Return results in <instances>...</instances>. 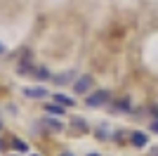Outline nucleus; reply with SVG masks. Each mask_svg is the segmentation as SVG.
<instances>
[{
	"label": "nucleus",
	"mask_w": 158,
	"mask_h": 156,
	"mask_svg": "<svg viewBox=\"0 0 158 156\" xmlns=\"http://www.w3.org/2000/svg\"><path fill=\"white\" fill-rule=\"evenodd\" d=\"M111 99V92L109 90H97V92H90L87 95V104L90 106H102V104H106Z\"/></svg>",
	"instance_id": "nucleus-1"
},
{
	"label": "nucleus",
	"mask_w": 158,
	"mask_h": 156,
	"mask_svg": "<svg viewBox=\"0 0 158 156\" xmlns=\"http://www.w3.org/2000/svg\"><path fill=\"white\" fill-rule=\"evenodd\" d=\"M73 90L78 92V95H90V90H92V76H80L76 83H73Z\"/></svg>",
	"instance_id": "nucleus-2"
},
{
	"label": "nucleus",
	"mask_w": 158,
	"mask_h": 156,
	"mask_svg": "<svg viewBox=\"0 0 158 156\" xmlns=\"http://www.w3.org/2000/svg\"><path fill=\"white\" fill-rule=\"evenodd\" d=\"M24 97H28V99H45L47 97V90L45 88H24Z\"/></svg>",
	"instance_id": "nucleus-3"
},
{
	"label": "nucleus",
	"mask_w": 158,
	"mask_h": 156,
	"mask_svg": "<svg viewBox=\"0 0 158 156\" xmlns=\"http://www.w3.org/2000/svg\"><path fill=\"white\" fill-rule=\"evenodd\" d=\"M45 111L50 116H64V104H45Z\"/></svg>",
	"instance_id": "nucleus-4"
},
{
	"label": "nucleus",
	"mask_w": 158,
	"mask_h": 156,
	"mask_svg": "<svg viewBox=\"0 0 158 156\" xmlns=\"http://www.w3.org/2000/svg\"><path fill=\"white\" fill-rule=\"evenodd\" d=\"M73 80V71H66V73H59V76H54V83L57 85H66Z\"/></svg>",
	"instance_id": "nucleus-5"
},
{
	"label": "nucleus",
	"mask_w": 158,
	"mask_h": 156,
	"mask_svg": "<svg viewBox=\"0 0 158 156\" xmlns=\"http://www.w3.org/2000/svg\"><path fill=\"white\" fill-rule=\"evenodd\" d=\"M146 142H149V140H146L144 132H132V144H135V147H146Z\"/></svg>",
	"instance_id": "nucleus-6"
},
{
	"label": "nucleus",
	"mask_w": 158,
	"mask_h": 156,
	"mask_svg": "<svg viewBox=\"0 0 158 156\" xmlns=\"http://www.w3.org/2000/svg\"><path fill=\"white\" fill-rule=\"evenodd\" d=\"M33 76L38 78V80H47V78H52V73H50V69L40 66V69H35V73H33Z\"/></svg>",
	"instance_id": "nucleus-7"
},
{
	"label": "nucleus",
	"mask_w": 158,
	"mask_h": 156,
	"mask_svg": "<svg viewBox=\"0 0 158 156\" xmlns=\"http://www.w3.org/2000/svg\"><path fill=\"white\" fill-rule=\"evenodd\" d=\"M54 102L64 104V106H73V104H76V102H73L71 97H66V95H61V92H59V95H54Z\"/></svg>",
	"instance_id": "nucleus-8"
},
{
	"label": "nucleus",
	"mask_w": 158,
	"mask_h": 156,
	"mask_svg": "<svg viewBox=\"0 0 158 156\" xmlns=\"http://www.w3.org/2000/svg\"><path fill=\"white\" fill-rule=\"evenodd\" d=\"M45 125H50V128H52L54 132H59V130L64 128V125H61L59 121H54V118H50V116H45Z\"/></svg>",
	"instance_id": "nucleus-9"
},
{
	"label": "nucleus",
	"mask_w": 158,
	"mask_h": 156,
	"mask_svg": "<svg viewBox=\"0 0 158 156\" xmlns=\"http://www.w3.org/2000/svg\"><path fill=\"white\" fill-rule=\"evenodd\" d=\"M113 111H130V102L127 99H123V102H118V104H113Z\"/></svg>",
	"instance_id": "nucleus-10"
},
{
	"label": "nucleus",
	"mask_w": 158,
	"mask_h": 156,
	"mask_svg": "<svg viewBox=\"0 0 158 156\" xmlns=\"http://www.w3.org/2000/svg\"><path fill=\"white\" fill-rule=\"evenodd\" d=\"M12 147H14V149H17V151H21V154H24V151L28 149V147H26V144H24V142H21V140H12Z\"/></svg>",
	"instance_id": "nucleus-11"
},
{
	"label": "nucleus",
	"mask_w": 158,
	"mask_h": 156,
	"mask_svg": "<svg viewBox=\"0 0 158 156\" xmlns=\"http://www.w3.org/2000/svg\"><path fill=\"white\" fill-rule=\"evenodd\" d=\"M73 125H76V128H83V130L87 128V125H85V121H80V118H73Z\"/></svg>",
	"instance_id": "nucleus-12"
},
{
	"label": "nucleus",
	"mask_w": 158,
	"mask_h": 156,
	"mask_svg": "<svg viewBox=\"0 0 158 156\" xmlns=\"http://www.w3.org/2000/svg\"><path fill=\"white\" fill-rule=\"evenodd\" d=\"M151 130H153V132H156V135H158V118H156V121H153V123H151Z\"/></svg>",
	"instance_id": "nucleus-13"
},
{
	"label": "nucleus",
	"mask_w": 158,
	"mask_h": 156,
	"mask_svg": "<svg viewBox=\"0 0 158 156\" xmlns=\"http://www.w3.org/2000/svg\"><path fill=\"white\" fill-rule=\"evenodd\" d=\"M0 54H5V47H2V45H0Z\"/></svg>",
	"instance_id": "nucleus-14"
},
{
	"label": "nucleus",
	"mask_w": 158,
	"mask_h": 156,
	"mask_svg": "<svg viewBox=\"0 0 158 156\" xmlns=\"http://www.w3.org/2000/svg\"><path fill=\"white\" fill-rule=\"evenodd\" d=\"M61 156H73V154H69V151H66V154H61Z\"/></svg>",
	"instance_id": "nucleus-15"
},
{
	"label": "nucleus",
	"mask_w": 158,
	"mask_h": 156,
	"mask_svg": "<svg viewBox=\"0 0 158 156\" xmlns=\"http://www.w3.org/2000/svg\"><path fill=\"white\" fill-rule=\"evenodd\" d=\"M153 156H158V147H156V151H153Z\"/></svg>",
	"instance_id": "nucleus-16"
},
{
	"label": "nucleus",
	"mask_w": 158,
	"mask_h": 156,
	"mask_svg": "<svg viewBox=\"0 0 158 156\" xmlns=\"http://www.w3.org/2000/svg\"><path fill=\"white\" fill-rule=\"evenodd\" d=\"M90 156H97V154H90Z\"/></svg>",
	"instance_id": "nucleus-17"
}]
</instances>
